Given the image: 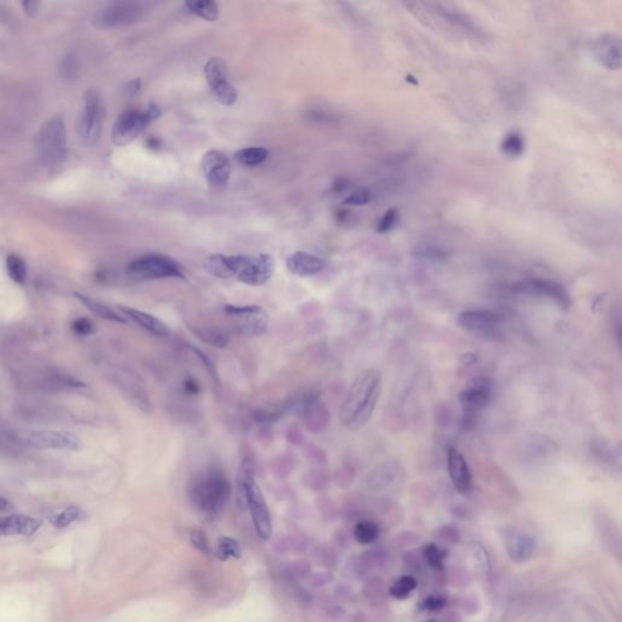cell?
I'll list each match as a JSON object with an SVG mask.
<instances>
[{
	"instance_id": "obj_1",
	"label": "cell",
	"mask_w": 622,
	"mask_h": 622,
	"mask_svg": "<svg viewBox=\"0 0 622 622\" xmlns=\"http://www.w3.org/2000/svg\"><path fill=\"white\" fill-rule=\"evenodd\" d=\"M382 391V375L375 369L362 371L350 385L339 420L349 430H359L369 423Z\"/></svg>"
},
{
	"instance_id": "obj_2",
	"label": "cell",
	"mask_w": 622,
	"mask_h": 622,
	"mask_svg": "<svg viewBox=\"0 0 622 622\" xmlns=\"http://www.w3.org/2000/svg\"><path fill=\"white\" fill-rule=\"evenodd\" d=\"M190 500L198 511L208 516H217L231 495L228 476L217 468L200 473L190 484Z\"/></svg>"
},
{
	"instance_id": "obj_3",
	"label": "cell",
	"mask_w": 622,
	"mask_h": 622,
	"mask_svg": "<svg viewBox=\"0 0 622 622\" xmlns=\"http://www.w3.org/2000/svg\"><path fill=\"white\" fill-rule=\"evenodd\" d=\"M236 481L240 500L251 512L255 530L260 538L269 540L273 535L271 516L263 492L254 479L253 465L249 458H244L242 460L238 469Z\"/></svg>"
},
{
	"instance_id": "obj_4",
	"label": "cell",
	"mask_w": 622,
	"mask_h": 622,
	"mask_svg": "<svg viewBox=\"0 0 622 622\" xmlns=\"http://www.w3.org/2000/svg\"><path fill=\"white\" fill-rule=\"evenodd\" d=\"M37 148L41 162L49 167H57L65 162L68 152L65 122L56 116L41 126L37 135Z\"/></svg>"
},
{
	"instance_id": "obj_5",
	"label": "cell",
	"mask_w": 622,
	"mask_h": 622,
	"mask_svg": "<svg viewBox=\"0 0 622 622\" xmlns=\"http://www.w3.org/2000/svg\"><path fill=\"white\" fill-rule=\"evenodd\" d=\"M127 273L135 280L185 278L182 265L177 260L159 253L144 254L128 264Z\"/></svg>"
},
{
	"instance_id": "obj_6",
	"label": "cell",
	"mask_w": 622,
	"mask_h": 622,
	"mask_svg": "<svg viewBox=\"0 0 622 622\" xmlns=\"http://www.w3.org/2000/svg\"><path fill=\"white\" fill-rule=\"evenodd\" d=\"M105 117V107L99 91L89 89L86 91L81 104L78 121V134L86 146H94L101 137Z\"/></svg>"
},
{
	"instance_id": "obj_7",
	"label": "cell",
	"mask_w": 622,
	"mask_h": 622,
	"mask_svg": "<svg viewBox=\"0 0 622 622\" xmlns=\"http://www.w3.org/2000/svg\"><path fill=\"white\" fill-rule=\"evenodd\" d=\"M161 117V110L157 105L151 104L145 111L129 110L118 117L112 128V142L117 146H124L135 140L148 124Z\"/></svg>"
},
{
	"instance_id": "obj_8",
	"label": "cell",
	"mask_w": 622,
	"mask_h": 622,
	"mask_svg": "<svg viewBox=\"0 0 622 622\" xmlns=\"http://www.w3.org/2000/svg\"><path fill=\"white\" fill-rule=\"evenodd\" d=\"M458 322L465 331L481 338L497 340L502 337V315L490 309L465 310L458 316Z\"/></svg>"
},
{
	"instance_id": "obj_9",
	"label": "cell",
	"mask_w": 622,
	"mask_h": 622,
	"mask_svg": "<svg viewBox=\"0 0 622 622\" xmlns=\"http://www.w3.org/2000/svg\"><path fill=\"white\" fill-rule=\"evenodd\" d=\"M144 12L145 8L137 1H112L97 11L95 21L101 28H122L137 22Z\"/></svg>"
},
{
	"instance_id": "obj_10",
	"label": "cell",
	"mask_w": 622,
	"mask_h": 622,
	"mask_svg": "<svg viewBox=\"0 0 622 622\" xmlns=\"http://www.w3.org/2000/svg\"><path fill=\"white\" fill-rule=\"evenodd\" d=\"M224 310L226 315L237 321V329L246 336H260L268 329V314L259 305L228 304L224 307Z\"/></svg>"
},
{
	"instance_id": "obj_11",
	"label": "cell",
	"mask_w": 622,
	"mask_h": 622,
	"mask_svg": "<svg viewBox=\"0 0 622 622\" xmlns=\"http://www.w3.org/2000/svg\"><path fill=\"white\" fill-rule=\"evenodd\" d=\"M494 383L486 376H479L465 385L460 393V405L467 415H474L490 404Z\"/></svg>"
},
{
	"instance_id": "obj_12",
	"label": "cell",
	"mask_w": 622,
	"mask_h": 622,
	"mask_svg": "<svg viewBox=\"0 0 622 622\" xmlns=\"http://www.w3.org/2000/svg\"><path fill=\"white\" fill-rule=\"evenodd\" d=\"M202 171L208 186L214 191H223L228 186L231 164L224 152L217 150L208 151L203 156Z\"/></svg>"
},
{
	"instance_id": "obj_13",
	"label": "cell",
	"mask_w": 622,
	"mask_h": 622,
	"mask_svg": "<svg viewBox=\"0 0 622 622\" xmlns=\"http://www.w3.org/2000/svg\"><path fill=\"white\" fill-rule=\"evenodd\" d=\"M28 445L39 450L75 451L79 449L81 441L76 435L56 430H37L25 436Z\"/></svg>"
},
{
	"instance_id": "obj_14",
	"label": "cell",
	"mask_w": 622,
	"mask_h": 622,
	"mask_svg": "<svg viewBox=\"0 0 622 622\" xmlns=\"http://www.w3.org/2000/svg\"><path fill=\"white\" fill-rule=\"evenodd\" d=\"M275 271V260L270 254H258V255H247L237 278L240 282L259 287L266 284L273 278Z\"/></svg>"
},
{
	"instance_id": "obj_15",
	"label": "cell",
	"mask_w": 622,
	"mask_h": 622,
	"mask_svg": "<svg viewBox=\"0 0 622 622\" xmlns=\"http://www.w3.org/2000/svg\"><path fill=\"white\" fill-rule=\"evenodd\" d=\"M514 291L524 292V293L535 294L540 297H546L556 302L562 309L569 308L570 305V297L564 289L562 284H556L551 280L545 278H530L521 281L514 284Z\"/></svg>"
},
{
	"instance_id": "obj_16",
	"label": "cell",
	"mask_w": 622,
	"mask_h": 622,
	"mask_svg": "<svg viewBox=\"0 0 622 622\" xmlns=\"http://www.w3.org/2000/svg\"><path fill=\"white\" fill-rule=\"evenodd\" d=\"M592 52L598 62L608 70L621 66V39L612 33H604L592 43Z\"/></svg>"
},
{
	"instance_id": "obj_17",
	"label": "cell",
	"mask_w": 622,
	"mask_h": 622,
	"mask_svg": "<svg viewBox=\"0 0 622 622\" xmlns=\"http://www.w3.org/2000/svg\"><path fill=\"white\" fill-rule=\"evenodd\" d=\"M247 255H225V254H213L209 255L204 263V270L214 278H236L241 271Z\"/></svg>"
},
{
	"instance_id": "obj_18",
	"label": "cell",
	"mask_w": 622,
	"mask_h": 622,
	"mask_svg": "<svg viewBox=\"0 0 622 622\" xmlns=\"http://www.w3.org/2000/svg\"><path fill=\"white\" fill-rule=\"evenodd\" d=\"M286 266L289 273L300 276V278H309L322 273L327 268V263L324 259L318 257L315 254L298 251L291 254L286 260Z\"/></svg>"
},
{
	"instance_id": "obj_19",
	"label": "cell",
	"mask_w": 622,
	"mask_h": 622,
	"mask_svg": "<svg viewBox=\"0 0 622 622\" xmlns=\"http://www.w3.org/2000/svg\"><path fill=\"white\" fill-rule=\"evenodd\" d=\"M447 468L452 484L460 494L469 492L472 487L471 471L465 456L460 451L451 447L447 455Z\"/></svg>"
},
{
	"instance_id": "obj_20",
	"label": "cell",
	"mask_w": 622,
	"mask_h": 622,
	"mask_svg": "<svg viewBox=\"0 0 622 622\" xmlns=\"http://www.w3.org/2000/svg\"><path fill=\"white\" fill-rule=\"evenodd\" d=\"M508 556L516 564L527 562L535 551V540L532 535L519 530H512L506 535Z\"/></svg>"
},
{
	"instance_id": "obj_21",
	"label": "cell",
	"mask_w": 622,
	"mask_h": 622,
	"mask_svg": "<svg viewBox=\"0 0 622 622\" xmlns=\"http://www.w3.org/2000/svg\"><path fill=\"white\" fill-rule=\"evenodd\" d=\"M41 526V521L22 514L0 518V536H32Z\"/></svg>"
},
{
	"instance_id": "obj_22",
	"label": "cell",
	"mask_w": 622,
	"mask_h": 622,
	"mask_svg": "<svg viewBox=\"0 0 622 622\" xmlns=\"http://www.w3.org/2000/svg\"><path fill=\"white\" fill-rule=\"evenodd\" d=\"M118 309L121 310L122 315L126 319L132 320L133 322L139 324L148 333L153 334L156 337H167L171 334V329H168L167 324L153 315L124 305H119Z\"/></svg>"
},
{
	"instance_id": "obj_23",
	"label": "cell",
	"mask_w": 622,
	"mask_h": 622,
	"mask_svg": "<svg viewBox=\"0 0 622 622\" xmlns=\"http://www.w3.org/2000/svg\"><path fill=\"white\" fill-rule=\"evenodd\" d=\"M75 297H76L79 302H81L86 309H89L93 314L97 315L99 318H101L104 320H108V321H113V322H118V324H128V320L123 316V315L118 314L117 311H115L113 309L110 308L108 305L106 304L101 303V302H97L95 299L90 298V297H88V295H84V294L81 293H75Z\"/></svg>"
},
{
	"instance_id": "obj_24",
	"label": "cell",
	"mask_w": 622,
	"mask_h": 622,
	"mask_svg": "<svg viewBox=\"0 0 622 622\" xmlns=\"http://www.w3.org/2000/svg\"><path fill=\"white\" fill-rule=\"evenodd\" d=\"M204 76L208 86L213 88L219 83L228 81V67L222 57H212L204 66Z\"/></svg>"
},
{
	"instance_id": "obj_25",
	"label": "cell",
	"mask_w": 622,
	"mask_h": 622,
	"mask_svg": "<svg viewBox=\"0 0 622 622\" xmlns=\"http://www.w3.org/2000/svg\"><path fill=\"white\" fill-rule=\"evenodd\" d=\"M185 6L191 14L206 21H215L219 16V8L213 0H193L186 1Z\"/></svg>"
},
{
	"instance_id": "obj_26",
	"label": "cell",
	"mask_w": 622,
	"mask_h": 622,
	"mask_svg": "<svg viewBox=\"0 0 622 622\" xmlns=\"http://www.w3.org/2000/svg\"><path fill=\"white\" fill-rule=\"evenodd\" d=\"M355 540L360 545H371L380 536V526L372 521H361L355 525Z\"/></svg>"
},
{
	"instance_id": "obj_27",
	"label": "cell",
	"mask_w": 622,
	"mask_h": 622,
	"mask_svg": "<svg viewBox=\"0 0 622 622\" xmlns=\"http://www.w3.org/2000/svg\"><path fill=\"white\" fill-rule=\"evenodd\" d=\"M268 156L269 151L264 147H247V148L238 150L235 153V158L237 162L244 164V166H251V167L262 164L268 158Z\"/></svg>"
},
{
	"instance_id": "obj_28",
	"label": "cell",
	"mask_w": 622,
	"mask_h": 622,
	"mask_svg": "<svg viewBox=\"0 0 622 622\" xmlns=\"http://www.w3.org/2000/svg\"><path fill=\"white\" fill-rule=\"evenodd\" d=\"M501 150L509 157H519L525 151V140L521 133H508L502 140Z\"/></svg>"
},
{
	"instance_id": "obj_29",
	"label": "cell",
	"mask_w": 622,
	"mask_h": 622,
	"mask_svg": "<svg viewBox=\"0 0 622 622\" xmlns=\"http://www.w3.org/2000/svg\"><path fill=\"white\" fill-rule=\"evenodd\" d=\"M6 270L9 278L17 284H25L27 280V265L25 260L16 255L10 254L6 258Z\"/></svg>"
},
{
	"instance_id": "obj_30",
	"label": "cell",
	"mask_w": 622,
	"mask_h": 622,
	"mask_svg": "<svg viewBox=\"0 0 622 622\" xmlns=\"http://www.w3.org/2000/svg\"><path fill=\"white\" fill-rule=\"evenodd\" d=\"M242 551L237 541L231 537H220L215 547V556L220 561H228L230 558H241Z\"/></svg>"
},
{
	"instance_id": "obj_31",
	"label": "cell",
	"mask_w": 622,
	"mask_h": 622,
	"mask_svg": "<svg viewBox=\"0 0 622 622\" xmlns=\"http://www.w3.org/2000/svg\"><path fill=\"white\" fill-rule=\"evenodd\" d=\"M211 89L215 100L224 106H233L237 100V91L229 81H222Z\"/></svg>"
},
{
	"instance_id": "obj_32",
	"label": "cell",
	"mask_w": 622,
	"mask_h": 622,
	"mask_svg": "<svg viewBox=\"0 0 622 622\" xmlns=\"http://www.w3.org/2000/svg\"><path fill=\"white\" fill-rule=\"evenodd\" d=\"M417 587V581L414 576L405 575L400 577L399 580L393 583L389 588V594L396 599H405L410 596L411 592Z\"/></svg>"
},
{
	"instance_id": "obj_33",
	"label": "cell",
	"mask_w": 622,
	"mask_h": 622,
	"mask_svg": "<svg viewBox=\"0 0 622 622\" xmlns=\"http://www.w3.org/2000/svg\"><path fill=\"white\" fill-rule=\"evenodd\" d=\"M59 70H60L62 81L70 83L76 79L77 73H78V60H77V55L73 51L67 52L66 55L61 59Z\"/></svg>"
},
{
	"instance_id": "obj_34",
	"label": "cell",
	"mask_w": 622,
	"mask_h": 622,
	"mask_svg": "<svg viewBox=\"0 0 622 622\" xmlns=\"http://www.w3.org/2000/svg\"><path fill=\"white\" fill-rule=\"evenodd\" d=\"M195 333L197 334L200 339H202L204 343L213 345L215 348H224L229 343V338L220 331L214 329H195Z\"/></svg>"
},
{
	"instance_id": "obj_35",
	"label": "cell",
	"mask_w": 622,
	"mask_h": 622,
	"mask_svg": "<svg viewBox=\"0 0 622 622\" xmlns=\"http://www.w3.org/2000/svg\"><path fill=\"white\" fill-rule=\"evenodd\" d=\"M423 554L430 567H434L436 570H441L444 567L446 553L440 547L436 546L434 543H428L423 548Z\"/></svg>"
},
{
	"instance_id": "obj_36",
	"label": "cell",
	"mask_w": 622,
	"mask_h": 622,
	"mask_svg": "<svg viewBox=\"0 0 622 622\" xmlns=\"http://www.w3.org/2000/svg\"><path fill=\"white\" fill-rule=\"evenodd\" d=\"M81 514H83V512H81L79 507H68L65 511L56 516L54 524H55L56 527H66V526L71 525L72 523L78 521L81 518Z\"/></svg>"
},
{
	"instance_id": "obj_37",
	"label": "cell",
	"mask_w": 622,
	"mask_h": 622,
	"mask_svg": "<svg viewBox=\"0 0 622 622\" xmlns=\"http://www.w3.org/2000/svg\"><path fill=\"white\" fill-rule=\"evenodd\" d=\"M72 331L75 333L78 334V336L86 337V336H91V334L95 333L97 329V324L93 320L88 319V318H81V319L75 320L72 322Z\"/></svg>"
},
{
	"instance_id": "obj_38",
	"label": "cell",
	"mask_w": 622,
	"mask_h": 622,
	"mask_svg": "<svg viewBox=\"0 0 622 622\" xmlns=\"http://www.w3.org/2000/svg\"><path fill=\"white\" fill-rule=\"evenodd\" d=\"M398 219H399L398 212L395 209H388L385 213V215L380 217V223H378V226H377V231L380 233H389L396 226Z\"/></svg>"
},
{
	"instance_id": "obj_39",
	"label": "cell",
	"mask_w": 622,
	"mask_h": 622,
	"mask_svg": "<svg viewBox=\"0 0 622 622\" xmlns=\"http://www.w3.org/2000/svg\"><path fill=\"white\" fill-rule=\"evenodd\" d=\"M371 201V193L366 188H360L355 193H350L343 201L344 206H365Z\"/></svg>"
},
{
	"instance_id": "obj_40",
	"label": "cell",
	"mask_w": 622,
	"mask_h": 622,
	"mask_svg": "<svg viewBox=\"0 0 622 622\" xmlns=\"http://www.w3.org/2000/svg\"><path fill=\"white\" fill-rule=\"evenodd\" d=\"M193 351H195V354L197 356L198 359L202 361V364L204 365V367L207 369L208 373L209 376L212 377V380L215 382V385H220V380H219V375H217V367H215V365L213 362L212 359L208 356L204 351H202L201 349H198L196 347H193Z\"/></svg>"
},
{
	"instance_id": "obj_41",
	"label": "cell",
	"mask_w": 622,
	"mask_h": 622,
	"mask_svg": "<svg viewBox=\"0 0 622 622\" xmlns=\"http://www.w3.org/2000/svg\"><path fill=\"white\" fill-rule=\"evenodd\" d=\"M445 598L439 594H433V596L425 598V601L422 602V608L428 612H439L445 607Z\"/></svg>"
},
{
	"instance_id": "obj_42",
	"label": "cell",
	"mask_w": 622,
	"mask_h": 622,
	"mask_svg": "<svg viewBox=\"0 0 622 622\" xmlns=\"http://www.w3.org/2000/svg\"><path fill=\"white\" fill-rule=\"evenodd\" d=\"M191 542L198 551L202 552L204 554H211V548H209L207 536L204 532L201 530H193L191 532Z\"/></svg>"
},
{
	"instance_id": "obj_43",
	"label": "cell",
	"mask_w": 622,
	"mask_h": 622,
	"mask_svg": "<svg viewBox=\"0 0 622 622\" xmlns=\"http://www.w3.org/2000/svg\"><path fill=\"white\" fill-rule=\"evenodd\" d=\"M140 86H142V81L140 79H134V81L128 83L126 88H124V91H126L128 97H134L140 90Z\"/></svg>"
},
{
	"instance_id": "obj_44",
	"label": "cell",
	"mask_w": 622,
	"mask_h": 622,
	"mask_svg": "<svg viewBox=\"0 0 622 622\" xmlns=\"http://www.w3.org/2000/svg\"><path fill=\"white\" fill-rule=\"evenodd\" d=\"M39 6H41V4H39L38 1H30V0H27V1H23V3H22L23 10H25L27 15L30 16L36 15L37 12H38V9H39Z\"/></svg>"
},
{
	"instance_id": "obj_45",
	"label": "cell",
	"mask_w": 622,
	"mask_h": 622,
	"mask_svg": "<svg viewBox=\"0 0 622 622\" xmlns=\"http://www.w3.org/2000/svg\"><path fill=\"white\" fill-rule=\"evenodd\" d=\"M185 389L190 394H197L198 391H200V385L193 378H190V380L185 382Z\"/></svg>"
},
{
	"instance_id": "obj_46",
	"label": "cell",
	"mask_w": 622,
	"mask_h": 622,
	"mask_svg": "<svg viewBox=\"0 0 622 622\" xmlns=\"http://www.w3.org/2000/svg\"><path fill=\"white\" fill-rule=\"evenodd\" d=\"M10 507V502L8 501L6 498H4L3 496H0V512L6 511V509H9Z\"/></svg>"
},
{
	"instance_id": "obj_47",
	"label": "cell",
	"mask_w": 622,
	"mask_h": 622,
	"mask_svg": "<svg viewBox=\"0 0 622 622\" xmlns=\"http://www.w3.org/2000/svg\"><path fill=\"white\" fill-rule=\"evenodd\" d=\"M342 185H343V184H340V191H342V190H344L345 188V186H342ZM333 188H339V184L334 185Z\"/></svg>"
},
{
	"instance_id": "obj_48",
	"label": "cell",
	"mask_w": 622,
	"mask_h": 622,
	"mask_svg": "<svg viewBox=\"0 0 622 622\" xmlns=\"http://www.w3.org/2000/svg\"><path fill=\"white\" fill-rule=\"evenodd\" d=\"M429 622H435V621H429Z\"/></svg>"
}]
</instances>
